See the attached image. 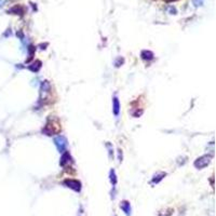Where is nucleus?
Wrapping results in <instances>:
<instances>
[{"instance_id":"f257e3e1","label":"nucleus","mask_w":216,"mask_h":216,"mask_svg":"<svg viewBox=\"0 0 216 216\" xmlns=\"http://www.w3.org/2000/svg\"><path fill=\"white\" fill-rule=\"evenodd\" d=\"M210 162H211V156H202V157L198 158V159L195 161V163H193V165H195V168L198 169V170H201V169H204L205 166H207L210 164Z\"/></svg>"},{"instance_id":"f03ea898","label":"nucleus","mask_w":216,"mask_h":216,"mask_svg":"<svg viewBox=\"0 0 216 216\" xmlns=\"http://www.w3.org/2000/svg\"><path fill=\"white\" fill-rule=\"evenodd\" d=\"M63 184L65 185L66 187H68V188L73 189L74 191H77V192H79V191L81 190V183H80L79 180H71V178H68V180H64Z\"/></svg>"},{"instance_id":"7ed1b4c3","label":"nucleus","mask_w":216,"mask_h":216,"mask_svg":"<svg viewBox=\"0 0 216 216\" xmlns=\"http://www.w3.org/2000/svg\"><path fill=\"white\" fill-rule=\"evenodd\" d=\"M54 144L57 147L59 153H64L67 147V139L63 135H59V136H56L54 138Z\"/></svg>"},{"instance_id":"20e7f679","label":"nucleus","mask_w":216,"mask_h":216,"mask_svg":"<svg viewBox=\"0 0 216 216\" xmlns=\"http://www.w3.org/2000/svg\"><path fill=\"white\" fill-rule=\"evenodd\" d=\"M120 209L124 212V214L127 216H131V211H132V209H131V204H130L129 201H127V200L122 201V202L120 203Z\"/></svg>"},{"instance_id":"39448f33","label":"nucleus","mask_w":216,"mask_h":216,"mask_svg":"<svg viewBox=\"0 0 216 216\" xmlns=\"http://www.w3.org/2000/svg\"><path fill=\"white\" fill-rule=\"evenodd\" d=\"M112 112H114L115 116H119V112H120V104H119L118 97H114L112 100Z\"/></svg>"},{"instance_id":"423d86ee","label":"nucleus","mask_w":216,"mask_h":216,"mask_svg":"<svg viewBox=\"0 0 216 216\" xmlns=\"http://www.w3.org/2000/svg\"><path fill=\"white\" fill-rule=\"evenodd\" d=\"M69 160H70V155H69L68 151H64L63 155H62V158H61V161H59V164H61L62 166L66 165V163H68Z\"/></svg>"},{"instance_id":"0eeeda50","label":"nucleus","mask_w":216,"mask_h":216,"mask_svg":"<svg viewBox=\"0 0 216 216\" xmlns=\"http://www.w3.org/2000/svg\"><path fill=\"white\" fill-rule=\"evenodd\" d=\"M141 56H142V59H145V61H151V59H153V53L151 52V51L144 50V51H142Z\"/></svg>"},{"instance_id":"6e6552de","label":"nucleus","mask_w":216,"mask_h":216,"mask_svg":"<svg viewBox=\"0 0 216 216\" xmlns=\"http://www.w3.org/2000/svg\"><path fill=\"white\" fill-rule=\"evenodd\" d=\"M165 175H166L165 173H159V174L155 175L153 176V180H151V184L156 185V184H158V183H160L164 177H165Z\"/></svg>"},{"instance_id":"1a4fd4ad","label":"nucleus","mask_w":216,"mask_h":216,"mask_svg":"<svg viewBox=\"0 0 216 216\" xmlns=\"http://www.w3.org/2000/svg\"><path fill=\"white\" fill-rule=\"evenodd\" d=\"M41 68V62L40 61H36L35 63H32V65H29L28 66V69L32 71H34V73H37V71H39V69Z\"/></svg>"},{"instance_id":"9d476101","label":"nucleus","mask_w":216,"mask_h":216,"mask_svg":"<svg viewBox=\"0 0 216 216\" xmlns=\"http://www.w3.org/2000/svg\"><path fill=\"white\" fill-rule=\"evenodd\" d=\"M50 91V83H49L48 81H43L42 83H41V92H44V93H47V92Z\"/></svg>"},{"instance_id":"9b49d317","label":"nucleus","mask_w":216,"mask_h":216,"mask_svg":"<svg viewBox=\"0 0 216 216\" xmlns=\"http://www.w3.org/2000/svg\"><path fill=\"white\" fill-rule=\"evenodd\" d=\"M109 176H110V182H112V184L115 186V185L117 184V176H116V173H115V171H114V170L110 171Z\"/></svg>"},{"instance_id":"f8f14e48","label":"nucleus","mask_w":216,"mask_h":216,"mask_svg":"<svg viewBox=\"0 0 216 216\" xmlns=\"http://www.w3.org/2000/svg\"><path fill=\"white\" fill-rule=\"evenodd\" d=\"M122 63H123V59L119 57V59L116 61V63H115V65H116V67H119V66H121V64H122Z\"/></svg>"}]
</instances>
